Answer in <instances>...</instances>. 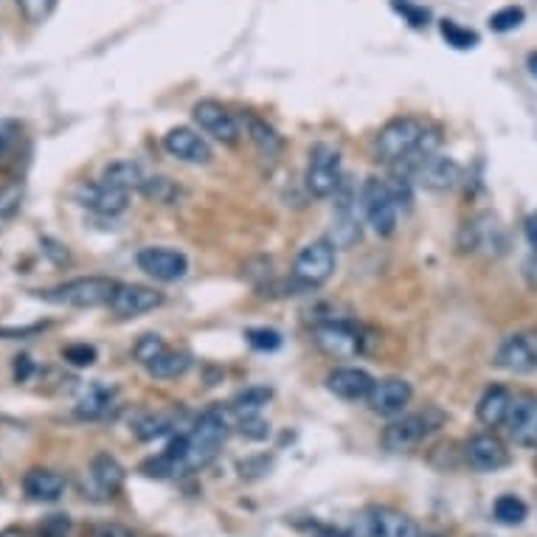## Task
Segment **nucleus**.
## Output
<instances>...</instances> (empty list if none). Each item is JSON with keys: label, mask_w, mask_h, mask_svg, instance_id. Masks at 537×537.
<instances>
[{"label": "nucleus", "mask_w": 537, "mask_h": 537, "mask_svg": "<svg viewBox=\"0 0 537 537\" xmlns=\"http://www.w3.org/2000/svg\"><path fill=\"white\" fill-rule=\"evenodd\" d=\"M228 433H231L228 411L220 408V405H211V408H206L200 417L194 419V425L189 431L178 433L169 442V448L161 456L141 464V473L150 478H169L203 470L206 464L217 459V453L223 450Z\"/></svg>", "instance_id": "1"}, {"label": "nucleus", "mask_w": 537, "mask_h": 537, "mask_svg": "<svg viewBox=\"0 0 537 537\" xmlns=\"http://www.w3.org/2000/svg\"><path fill=\"white\" fill-rule=\"evenodd\" d=\"M374 150L383 164L405 166L431 152H439V133H433L422 119L400 116L380 127V133L374 138Z\"/></svg>", "instance_id": "2"}, {"label": "nucleus", "mask_w": 537, "mask_h": 537, "mask_svg": "<svg viewBox=\"0 0 537 537\" xmlns=\"http://www.w3.org/2000/svg\"><path fill=\"white\" fill-rule=\"evenodd\" d=\"M445 411H439L436 405H428L425 411L417 414H400L388 422V428L380 436V445L391 453H405L422 445L428 436L439 431L445 425Z\"/></svg>", "instance_id": "3"}, {"label": "nucleus", "mask_w": 537, "mask_h": 537, "mask_svg": "<svg viewBox=\"0 0 537 537\" xmlns=\"http://www.w3.org/2000/svg\"><path fill=\"white\" fill-rule=\"evenodd\" d=\"M119 282L110 276H76L71 282H62L51 290H43L40 296L51 304L60 307H76V310H93V307H105L113 299Z\"/></svg>", "instance_id": "4"}, {"label": "nucleus", "mask_w": 537, "mask_h": 537, "mask_svg": "<svg viewBox=\"0 0 537 537\" xmlns=\"http://www.w3.org/2000/svg\"><path fill=\"white\" fill-rule=\"evenodd\" d=\"M349 537H419L422 529L414 518L394 507H366L352 518Z\"/></svg>", "instance_id": "5"}, {"label": "nucleus", "mask_w": 537, "mask_h": 537, "mask_svg": "<svg viewBox=\"0 0 537 537\" xmlns=\"http://www.w3.org/2000/svg\"><path fill=\"white\" fill-rule=\"evenodd\" d=\"M360 209L366 214V223L372 225L374 234L380 237H391L397 231V220H400V209L394 203V197L388 192L386 178H366L360 186Z\"/></svg>", "instance_id": "6"}, {"label": "nucleus", "mask_w": 537, "mask_h": 537, "mask_svg": "<svg viewBox=\"0 0 537 537\" xmlns=\"http://www.w3.org/2000/svg\"><path fill=\"white\" fill-rule=\"evenodd\" d=\"M397 172L408 175V178L419 183L422 189H428V192H450L462 180V164L448 158V155H439V152H431V155L417 158L411 164L397 166Z\"/></svg>", "instance_id": "7"}, {"label": "nucleus", "mask_w": 537, "mask_h": 537, "mask_svg": "<svg viewBox=\"0 0 537 537\" xmlns=\"http://www.w3.org/2000/svg\"><path fill=\"white\" fill-rule=\"evenodd\" d=\"M344 180V166H341V152L329 144H315L307 161V172H304V183L307 192L313 197H332L338 192Z\"/></svg>", "instance_id": "8"}, {"label": "nucleus", "mask_w": 537, "mask_h": 537, "mask_svg": "<svg viewBox=\"0 0 537 537\" xmlns=\"http://www.w3.org/2000/svg\"><path fill=\"white\" fill-rule=\"evenodd\" d=\"M335 273V245L329 239L307 242L293 262V279L304 287H321Z\"/></svg>", "instance_id": "9"}, {"label": "nucleus", "mask_w": 537, "mask_h": 537, "mask_svg": "<svg viewBox=\"0 0 537 537\" xmlns=\"http://www.w3.org/2000/svg\"><path fill=\"white\" fill-rule=\"evenodd\" d=\"M135 262L150 279L164 284L180 282L189 273V256L178 248H169V245H147L138 251Z\"/></svg>", "instance_id": "10"}, {"label": "nucleus", "mask_w": 537, "mask_h": 537, "mask_svg": "<svg viewBox=\"0 0 537 537\" xmlns=\"http://www.w3.org/2000/svg\"><path fill=\"white\" fill-rule=\"evenodd\" d=\"M495 366L509 374L537 372V329H521L507 335L495 352Z\"/></svg>", "instance_id": "11"}, {"label": "nucleus", "mask_w": 537, "mask_h": 537, "mask_svg": "<svg viewBox=\"0 0 537 537\" xmlns=\"http://www.w3.org/2000/svg\"><path fill=\"white\" fill-rule=\"evenodd\" d=\"M464 251H473V254H487V256H501L507 254V231L501 220L484 211V214H476L470 223L464 225Z\"/></svg>", "instance_id": "12"}, {"label": "nucleus", "mask_w": 537, "mask_h": 537, "mask_svg": "<svg viewBox=\"0 0 537 537\" xmlns=\"http://www.w3.org/2000/svg\"><path fill=\"white\" fill-rule=\"evenodd\" d=\"M194 121H197V127L203 130L206 135H211L214 141H220V144H228V147H234L239 141V135H242V121L228 110L220 102H214V99H203V102H197L192 110Z\"/></svg>", "instance_id": "13"}, {"label": "nucleus", "mask_w": 537, "mask_h": 537, "mask_svg": "<svg viewBox=\"0 0 537 537\" xmlns=\"http://www.w3.org/2000/svg\"><path fill=\"white\" fill-rule=\"evenodd\" d=\"M315 344L332 358H355L363 349V338L352 321L338 318V321H324L315 327Z\"/></svg>", "instance_id": "14"}, {"label": "nucleus", "mask_w": 537, "mask_h": 537, "mask_svg": "<svg viewBox=\"0 0 537 537\" xmlns=\"http://www.w3.org/2000/svg\"><path fill=\"white\" fill-rule=\"evenodd\" d=\"M164 150L172 158L192 166H206L214 161V150H211V144L206 141V135H200L192 127H172L164 135Z\"/></svg>", "instance_id": "15"}, {"label": "nucleus", "mask_w": 537, "mask_h": 537, "mask_svg": "<svg viewBox=\"0 0 537 537\" xmlns=\"http://www.w3.org/2000/svg\"><path fill=\"white\" fill-rule=\"evenodd\" d=\"M464 462L476 473H495L509 464V450L495 433H476L464 442Z\"/></svg>", "instance_id": "16"}, {"label": "nucleus", "mask_w": 537, "mask_h": 537, "mask_svg": "<svg viewBox=\"0 0 537 537\" xmlns=\"http://www.w3.org/2000/svg\"><path fill=\"white\" fill-rule=\"evenodd\" d=\"M414 400V388L408 380H400V377H386L380 383H374L372 394H369V408H372L377 417H400L405 408Z\"/></svg>", "instance_id": "17"}, {"label": "nucleus", "mask_w": 537, "mask_h": 537, "mask_svg": "<svg viewBox=\"0 0 537 537\" xmlns=\"http://www.w3.org/2000/svg\"><path fill=\"white\" fill-rule=\"evenodd\" d=\"M164 304V293H158L155 287L147 284H121L116 287L113 299H110V310L119 318H135V315L152 313Z\"/></svg>", "instance_id": "18"}, {"label": "nucleus", "mask_w": 537, "mask_h": 537, "mask_svg": "<svg viewBox=\"0 0 537 537\" xmlns=\"http://www.w3.org/2000/svg\"><path fill=\"white\" fill-rule=\"evenodd\" d=\"M127 200H130V194L110 186L102 178L93 180V183H82L76 189V203L102 214V217H119L121 211L127 209Z\"/></svg>", "instance_id": "19"}, {"label": "nucleus", "mask_w": 537, "mask_h": 537, "mask_svg": "<svg viewBox=\"0 0 537 537\" xmlns=\"http://www.w3.org/2000/svg\"><path fill=\"white\" fill-rule=\"evenodd\" d=\"M509 436L521 448H537V397L535 394H515L507 417Z\"/></svg>", "instance_id": "20"}, {"label": "nucleus", "mask_w": 537, "mask_h": 537, "mask_svg": "<svg viewBox=\"0 0 537 537\" xmlns=\"http://www.w3.org/2000/svg\"><path fill=\"white\" fill-rule=\"evenodd\" d=\"M372 374L366 369H358V366H338L327 374V388L338 397V400H346V403H360V400H369L374 388Z\"/></svg>", "instance_id": "21"}, {"label": "nucleus", "mask_w": 537, "mask_h": 537, "mask_svg": "<svg viewBox=\"0 0 537 537\" xmlns=\"http://www.w3.org/2000/svg\"><path fill=\"white\" fill-rule=\"evenodd\" d=\"M90 487L96 490L99 498H113L124 487V467L119 464L116 456L110 453H96L90 459Z\"/></svg>", "instance_id": "22"}, {"label": "nucleus", "mask_w": 537, "mask_h": 537, "mask_svg": "<svg viewBox=\"0 0 537 537\" xmlns=\"http://www.w3.org/2000/svg\"><path fill=\"white\" fill-rule=\"evenodd\" d=\"M68 490V481L54 470H43V467H34L23 476V493L29 495L31 501L37 504H57L62 495Z\"/></svg>", "instance_id": "23"}, {"label": "nucleus", "mask_w": 537, "mask_h": 537, "mask_svg": "<svg viewBox=\"0 0 537 537\" xmlns=\"http://www.w3.org/2000/svg\"><path fill=\"white\" fill-rule=\"evenodd\" d=\"M113 408H116V388L105 386V383H90L82 391V397L76 400L74 414L79 419L93 422V419H105Z\"/></svg>", "instance_id": "24"}, {"label": "nucleus", "mask_w": 537, "mask_h": 537, "mask_svg": "<svg viewBox=\"0 0 537 537\" xmlns=\"http://www.w3.org/2000/svg\"><path fill=\"white\" fill-rule=\"evenodd\" d=\"M512 400H515V394L504 386H490L484 394H481V400L476 405V417L481 425H487V428H498V425H504L509 417V408H512Z\"/></svg>", "instance_id": "25"}, {"label": "nucleus", "mask_w": 537, "mask_h": 537, "mask_svg": "<svg viewBox=\"0 0 537 537\" xmlns=\"http://www.w3.org/2000/svg\"><path fill=\"white\" fill-rule=\"evenodd\" d=\"M242 127H245V135L254 141V147L262 152V155L273 158V155H279V152L284 150L282 135L276 133L265 119H259V116H251V113H248V116L242 119Z\"/></svg>", "instance_id": "26"}, {"label": "nucleus", "mask_w": 537, "mask_h": 537, "mask_svg": "<svg viewBox=\"0 0 537 537\" xmlns=\"http://www.w3.org/2000/svg\"><path fill=\"white\" fill-rule=\"evenodd\" d=\"M102 180L110 183V186H116V189H121V192L130 194L135 192V189H144L147 175H144L141 164H135V161H113V164L102 172Z\"/></svg>", "instance_id": "27"}, {"label": "nucleus", "mask_w": 537, "mask_h": 537, "mask_svg": "<svg viewBox=\"0 0 537 537\" xmlns=\"http://www.w3.org/2000/svg\"><path fill=\"white\" fill-rule=\"evenodd\" d=\"M189 366H192V358H189L186 352H178V349H169V346H166L164 352L152 360L150 366H144V369H147L152 377H158V380H178V377L189 372Z\"/></svg>", "instance_id": "28"}, {"label": "nucleus", "mask_w": 537, "mask_h": 537, "mask_svg": "<svg viewBox=\"0 0 537 537\" xmlns=\"http://www.w3.org/2000/svg\"><path fill=\"white\" fill-rule=\"evenodd\" d=\"M180 414L175 411H158V414H150L144 417L138 425H135V436L141 442H152V439H161V436H169V433L178 428Z\"/></svg>", "instance_id": "29"}, {"label": "nucleus", "mask_w": 537, "mask_h": 537, "mask_svg": "<svg viewBox=\"0 0 537 537\" xmlns=\"http://www.w3.org/2000/svg\"><path fill=\"white\" fill-rule=\"evenodd\" d=\"M273 400V391L268 386H251L245 388V391H239L237 397H234V403L231 408L237 411L239 419H251L259 417L262 414V408Z\"/></svg>", "instance_id": "30"}, {"label": "nucleus", "mask_w": 537, "mask_h": 537, "mask_svg": "<svg viewBox=\"0 0 537 537\" xmlns=\"http://www.w3.org/2000/svg\"><path fill=\"white\" fill-rule=\"evenodd\" d=\"M493 518L501 526H521L529 518V507L518 495H501V498H495Z\"/></svg>", "instance_id": "31"}, {"label": "nucleus", "mask_w": 537, "mask_h": 537, "mask_svg": "<svg viewBox=\"0 0 537 537\" xmlns=\"http://www.w3.org/2000/svg\"><path fill=\"white\" fill-rule=\"evenodd\" d=\"M439 34H442V40L450 45V48H456V51H470V48H476L481 43V37H478L476 31L467 29L462 23H456V20H442L439 23Z\"/></svg>", "instance_id": "32"}, {"label": "nucleus", "mask_w": 537, "mask_h": 537, "mask_svg": "<svg viewBox=\"0 0 537 537\" xmlns=\"http://www.w3.org/2000/svg\"><path fill=\"white\" fill-rule=\"evenodd\" d=\"M23 197H26L23 183H6V186H0V225L9 223L17 211H20Z\"/></svg>", "instance_id": "33"}, {"label": "nucleus", "mask_w": 537, "mask_h": 537, "mask_svg": "<svg viewBox=\"0 0 537 537\" xmlns=\"http://www.w3.org/2000/svg\"><path fill=\"white\" fill-rule=\"evenodd\" d=\"M391 6H394V12L403 17L408 26H414V29H425L428 20H431V12H428L425 6L414 3V0H391Z\"/></svg>", "instance_id": "34"}, {"label": "nucleus", "mask_w": 537, "mask_h": 537, "mask_svg": "<svg viewBox=\"0 0 537 537\" xmlns=\"http://www.w3.org/2000/svg\"><path fill=\"white\" fill-rule=\"evenodd\" d=\"M523 20H526V12L521 6H504L495 15H490V29L498 31V34H507V31H515L518 26H523Z\"/></svg>", "instance_id": "35"}, {"label": "nucleus", "mask_w": 537, "mask_h": 537, "mask_svg": "<svg viewBox=\"0 0 537 537\" xmlns=\"http://www.w3.org/2000/svg\"><path fill=\"white\" fill-rule=\"evenodd\" d=\"M29 537H71V515H65V512L48 515Z\"/></svg>", "instance_id": "36"}, {"label": "nucleus", "mask_w": 537, "mask_h": 537, "mask_svg": "<svg viewBox=\"0 0 537 537\" xmlns=\"http://www.w3.org/2000/svg\"><path fill=\"white\" fill-rule=\"evenodd\" d=\"M164 349H166V344H164V338H161V335H141V338L135 341L133 355H135V360L141 363V366H150L152 360L158 358Z\"/></svg>", "instance_id": "37"}, {"label": "nucleus", "mask_w": 537, "mask_h": 537, "mask_svg": "<svg viewBox=\"0 0 537 537\" xmlns=\"http://www.w3.org/2000/svg\"><path fill=\"white\" fill-rule=\"evenodd\" d=\"M245 338H248V344L254 346V349H259V352H276V349L282 346V332H276V329L268 327L248 329Z\"/></svg>", "instance_id": "38"}, {"label": "nucleus", "mask_w": 537, "mask_h": 537, "mask_svg": "<svg viewBox=\"0 0 537 537\" xmlns=\"http://www.w3.org/2000/svg\"><path fill=\"white\" fill-rule=\"evenodd\" d=\"M62 358L65 363H71L76 369H88L96 363V346L90 344H71L62 349Z\"/></svg>", "instance_id": "39"}, {"label": "nucleus", "mask_w": 537, "mask_h": 537, "mask_svg": "<svg viewBox=\"0 0 537 537\" xmlns=\"http://www.w3.org/2000/svg\"><path fill=\"white\" fill-rule=\"evenodd\" d=\"M15 3L20 6V12L26 15V20H31V23H43L45 17L51 15V9H54L57 0H15Z\"/></svg>", "instance_id": "40"}, {"label": "nucleus", "mask_w": 537, "mask_h": 537, "mask_svg": "<svg viewBox=\"0 0 537 537\" xmlns=\"http://www.w3.org/2000/svg\"><path fill=\"white\" fill-rule=\"evenodd\" d=\"M141 192L152 197V200H158V203H169V200L175 197V183L169 178H147Z\"/></svg>", "instance_id": "41"}, {"label": "nucleus", "mask_w": 537, "mask_h": 537, "mask_svg": "<svg viewBox=\"0 0 537 537\" xmlns=\"http://www.w3.org/2000/svg\"><path fill=\"white\" fill-rule=\"evenodd\" d=\"M90 537H135L127 526H119V523H99L93 526Z\"/></svg>", "instance_id": "42"}, {"label": "nucleus", "mask_w": 537, "mask_h": 537, "mask_svg": "<svg viewBox=\"0 0 537 537\" xmlns=\"http://www.w3.org/2000/svg\"><path fill=\"white\" fill-rule=\"evenodd\" d=\"M526 239H529V245H532V251L537 256V214H532L529 220H526Z\"/></svg>", "instance_id": "43"}, {"label": "nucleus", "mask_w": 537, "mask_h": 537, "mask_svg": "<svg viewBox=\"0 0 537 537\" xmlns=\"http://www.w3.org/2000/svg\"><path fill=\"white\" fill-rule=\"evenodd\" d=\"M0 537H29V532H26V529H17V526H9V529L0 532Z\"/></svg>", "instance_id": "44"}, {"label": "nucleus", "mask_w": 537, "mask_h": 537, "mask_svg": "<svg viewBox=\"0 0 537 537\" xmlns=\"http://www.w3.org/2000/svg\"><path fill=\"white\" fill-rule=\"evenodd\" d=\"M526 68H529V74H532L537 79V51H532V54H529V60H526Z\"/></svg>", "instance_id": "45"}, {"label": "nucleus", "mask_w": 537, "mask_h": 537, "mask_svg": "<svg viewBox=\"0 0 537 537\" xmlns=\"http://www.w3.org/2000/svg\"><path fill=\"white\" fill-rule=\"evenodd\" d=\"M419 537H436V535H419Z\"/></svg>", "instance_id": "46"}, {"label": "nucleus", "mask_w": 537, "mask_h": 537, "mask_svg": "<svg viewBox=\"0 0 537 537\" xmlns=\"http://www.w3.org/2000/svg\"><path fill=\"white\" fill-rule=\"evenodd\" d=\"M0 228H3V225H0Z\"/></svg>", "instance_id": "47"}]
</instances>
